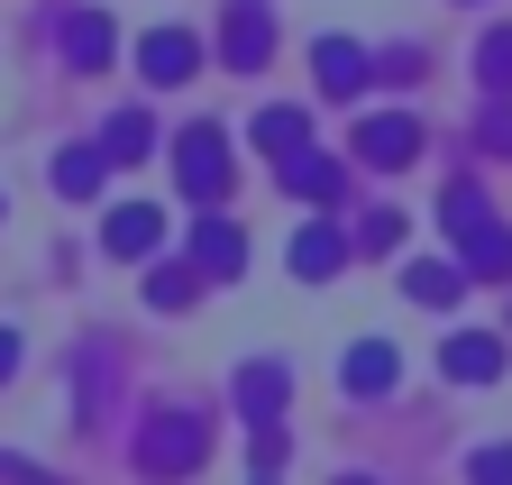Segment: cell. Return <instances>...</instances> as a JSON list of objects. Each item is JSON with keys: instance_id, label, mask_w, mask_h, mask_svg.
Masks as SVG:
<instances>
[{"instance_id": "8992f818", "label": "cell", "mask_w": 512, "mask_h": 485, "mask_svg": "<svg viewBox=\"0 0 512 485\" xmlns=\"http://www.w3.org/2000/svg\"><path fill=\"white\" fill-rule=\"evenodd\" d=\"M412 147H421L412 119H357V156L366 165H412Z\"/></svg>"}, {"instance_id": "9c48e42d", "label": "cell", "mask_w": 512, "mask_h": 485, "mask_svg": "<svg viewBox=\"0 0 512 485\" xmlns=\"http://www.w3.org/2000/svg\"><path fill=\"white\" fill-rule=\"evenodd\" d=\"M256 147H275V165L311 156V119L302 110H256Z\"/></svg>"}, {"instance_id": "2e32d148", "label": "cell", "mask_w": 512, "mask_h": 485, "mask_svg": "<svg viewBox=\"0 0 512 485\" xmlns=\"http://www.w3.org/2000/svg\"><path fill=\"white\" fill-rule=\"evenodd\" d=\"M284 184H293L302 202H330V193H339V165H330V156H293V165H284Z\"/></svg>"}, {"instance_id": "30bf717a", "label": "cell", "mask_w": 512, "mask_h": 485, "mask_svg": "<svg viewBox=\"0 0 512 485\" xmlns=\"http://www.w3.org/2000/svg\"><path fill=\"white\" fill-rule=\"evenodd\" d=\"M439 367L458 376V385H494V376H503V348H494V339H448Z\"/></svg>"}, {"instance_id": "3957f363", "label": "cell", "mask_w": 512, "mask_h": 485, "mask_svg": "<svg viewBox=\"0 0 512 485\" xmlns=\"http://www.w3.org/2000/svg\"><path fill=\"white\" fill-rule=\"evenodd\" d=\"M266 0H229V28H220V55H229V65L238 74H256V65H266Z\"/></svg>"}, {"instance_id": "4fadbf2b", "label": "cell", "mask_w": 512, "mask_h": 485, "mask_svg": "<svg viewBox=\"0 0 512 485\" xmlns=\"http://www.w3.org/2000/svg\"><path fill=\"white\" fill-rule=\"evenodd\" d=\"M348 394H394V348H384V339L348 348Z\"/></svg>"}, {"instance_id": "6da1fadb", "label": "cell", "mask_w": 512, "mask_h": 485, "mask_svg": "<svg viewBox=\"0 0 512 485\" xmlns=\"http://www.w3.org/2000/svg\"><path fill=\"white\" fill-rule=\"evenodd\" d=\"M448 238L467 248V266H476V275H512V229H494V220H485L476 184H448Z\"/></svg>"}, {"instance_id": "7a4b0ae2", "label": "cell", "mask_w": 512, "mask_h": 485, "mask_svg": "<svg viewBox=\"0 0 512 485\" xmlns=\"http://www.w3.org/2000/svg\"><path fill=\"white\" fill-rule=\"evenodd\" d=\"M174 165H183V193H192V202H220V193H229V138H220V129H192V138L174 147Z\"/></svg>"}, {"instance_id": "cb8c5ba5", "label": "cell", "mask_w": 512, "mask_h": 485, "mask_svg": "<svg viewBox=\"0 0 512 485\" xmlns=\"http://www.w3.org/2000/svg\"><path fill=\"white\" fill-rule=\"evenodd\" d=\"M339 485H357V476H339Z\"/></svg>"}, {"instance_id": "277c9868", "label": "cell", "mask_w": 512, "mask_h": 485, "mask_svg": "<svg viewBox=\"0 0 512 485\" xmlns=\"http://www.w3.org/2000/svg\"><path fill=\"white\" fill-rule=\"evenodd\" d=\"M147 467H156V476H183V467H202V421L165 412L156 431H147Z\"/></svg>"}, {"instance_id": "603a6c76", "label": "cell", "mask_w": 512, "mask_h": 485, "mask_svg": "<svg viewBox=\"0 0 512 485\" xmlns=\"http://www.w3.org/2000/svg\"><path fill=\"white\" fill-rule=\"evenodd\" d=\"M10 357H19V339H0V376H10Z\"/></svg>"}, {"instance_id": "e0dca14e", "label": "cell", "mask_w": 512, "mask_h": 485, "mask_svg": "<svg viewBox=\"0 0 512 485\" xmlns=\"http://www.w3.org/2000/svg\"><path fill=\"white\" fill-rule=\"evenodd\" d=\"M64 55H74V65H101V55H110V28L101 19H74V28H64Z\"/></svg>"}, {"instance_id": "8fae6325", "label": "cell", "mask_w": 512, "mask_h": 485, "mask_svg": "<svg viewBox=\"0 0 512 485\" xmlns=\"http://www.w3.org/2000/svg\"><path fill=\"white\" fill-rule=\"evenodd\" d=\"M403 293H412V302H430V312H448V302L467 293V266H439V257H430V266H412V275H403Z\"/></svg>"}, {"instance_id": "7c38bea8", "label": "cell", "mask_w": 512, "mask_h": 485, "mask_svg": "<svg viewBox=\"0 0 512 485\" xmlns=\"http://www.w3.org/2000/svg\"><path fill=\"white\" fill-rule=\"evenodd\" d=\"M311 65H320V92H357V83H366V55H357L348 37H320Z\"/></svg>"}, {"instance_id": "5b68a950", "label": "cell", "mask_w": 512, "mask_h": 485, "mask_svg": "<svg viewBox=\"0 0 512 485\" xmlns=\"http://www.w3.org/2000/svg\"><path fill=\"white\" fill-rule=\"evenodd\" d=\"M138 65H147V83H192V65H202V46H192L183 28H156V37L138 46Z\"/></svg>"}, {"instance_id": "52a82bcc", "label": "cell", "mask_w": 512, "mask_h": 485, "mask_svg": "<svg viewBox=\"0 0 512 485\" xmlns=\"http://www.w3.org/2000/svg\"><path fill=\"white\" fill-rule=\"evenodd\" d=\"M156 238H165V211L156 202H119L110 211V257H147Z\"/></svg>"}, {"instance_id": "9a60e30c", "label": "cell", "mask_w": 512, "mask_h": 485, "mask_svg": "<svg viewBox=\"0 0 512 485\" xmlns=\"http://www.w3.org/2000/svg\"><path fill=\"white\" fill-rule=\"evenodd\" d=\"M275 403H284V367H247V376H238V412L275 421Z\"/></svg>"}, {"instance_id": "ac0fdd59", "label": "cell", "mask_w": 512, "mask_h": 485, "mask_svg": "<svg viewBox=\"0 0 512 485\" xmlns=\"http://www.w3.org/2000/svg\"><path fill=\"white\" fill-rule=\"evenodd\" d=\"M476 65H485V83H494V92H512V28H494V37L476 46Z\"/></svg>"}, {"instance_id": "d6986e66", "label": "cell", "mask_w": 512, "mask_h": 485, "mask_svg": "<svg viewBox=\"0 0 512 485\" xmlns=\"http://www.w3.org/2000/svg\"><path fill=\"white\" fill-rule=\"evenodd\" d=\"M147 147H156V129H147L138 110H128V119H110V156H119V165H128V156H147Z\"/></svg>"}, {"instance_id": "ba28073f", "label": "cell", "mask_w": 512, "mask_h": 485, "mask_svg": "<svg viewBox=\"0 0 512 485\" xmlns=\"http://www.w3.org/2000/svg\"><path fill=\"white\" fill-rule=\"evenodd\" d=\"M339 257H348V238H339L330 220H311V229L293 238V275H311V284H320V275H339Z\"/></svg>"}, {"instance_id": "44dd1931", "label": "cell", "mask_w": 512, "mask_h": 485, "mask_svg": "<svg viewBox=\"0 0 512 485\" xmlns=\"http://www.w3.org/2000/svg\"><path fill=\"white\" fill-rule=\"evenodd\" d=\"M357 238H366V248L384 257V248H394V238H403V211H366V220H357Z\"/></svg>"}, {"instance_id": "5bb4252c", "label": "cell", "mask_w": 512, "mask_h": 485, "mask_svg": "<svg viewBox=\"0 0 512 485\" xmlns=\"http://www.w3.org/2000/svg\"><path fill=\"white\" fill-rule=\"evenodd\" d=\"M192 257H202L211 275H238V266H247V238H238L229 220H202V238H192Z\"/></svg>"}, {"instance_id": "ffe728a7", "label": "cell", "mask_w": 512, "mask_h": 485, "mask_svg": "<svg viewBox=\"0 0 512 485\" xmlns=\"http://www.w3.org/2000/svg\"><path fill=\"white\" fill-rule=\"evenodd\" d=\"M55 184L64 193H92L101 184V156H55Z\"/></svg>"}, {"instance_id": "7402d4cb", "label": "cell", "mask_w": 512, "mask_h": 485, "mask_svg": "<svg viewBox=\"0 0 512 485\" xmlns=\"http://www.w3.org/2000/svg\"><path fill=\"white\" fill-rule=\"evenodd\" d=\"M476 485H512V449H485L476 458Z\"/></svg>"}]
</instances>
